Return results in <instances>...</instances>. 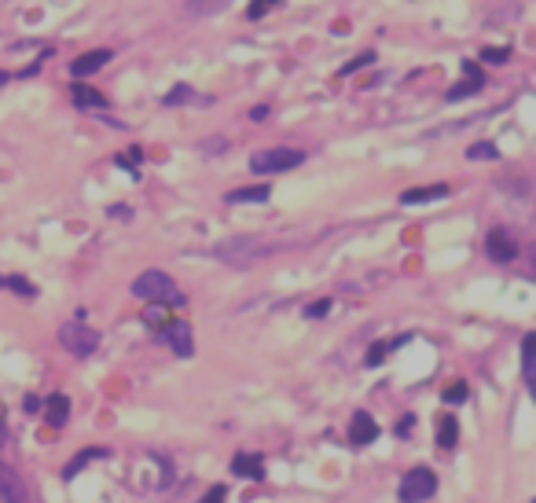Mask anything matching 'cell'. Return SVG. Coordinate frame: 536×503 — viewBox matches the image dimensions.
Here are the masks:
<instances>
[{
  "instance_id": "1",
  "label": "cell",
  "mask_w": 536,
  "mask_h": 503,
  "mask_svg": "<svg viewBox=\"0 0 536 503\" xmlns=\"http://www.w3.org/2000/svg\"><path fill=\"white\" fill-rule=\"evenodd\" d=\"M133 294H136V298H143V301L166 305V309H181V305H184L181 287H176L166 272H158V268H148V272H140V275H136Z\"/></svg>"
},
{
  "instance_id": "2",
  "label": "cell",
  "mask_w": 536,
  "mask_h": 503,
  "mask_svg": "<svg viewBox=\"0 0 536 503\" xmlns=\"http://www.w3.org/2000/svg\"><path fill=\"white\" fill-rule=\"evenodd\" d=\"M272 250H280V242H268V239H257V235H235V239H224L214 247L217 261H228V265H250L257 257H268Z\"/></svg>"
},
{
  "instance_id": "3",
  "label": "cell",
  "mask_w": 536,
  "mask_h": 503,
  "mask_svg": "<svg viewBox=\"0 0 536 503\" xmlns=\"http://www.w3.org/2000/svg\"><path fill=\"white\" fill-rule=\"evenodd\" d=\"M305 162V151L298 148H265L250 158V169L257 176H272V173H290Z\"/></svg>"
},
{
  "instance_id": "4",
  "label": "cell",
  "mask_w": 536,
  "mask_h": 503,
  "mask_svg": "<svg viewBox=\"0 0 536 503\" xmlns=\"http://www.w3.org/2000/svg\"><path fill=\"white\" fill-rule=\"evenodd\" d=\"M59 342H63L67 353H74L77 360H85V356H92L96 349H100V331L85 327L81 320H74V323H63L59 327Z\"/></svg>"
},
{
  "instance_id": "5",
  "label": "cell",
  "mask_w": 536,
  "mask_h": 503,
  "mask_svg": "<svg viewBox=\"0 0 536 503\" xmlns=\"http://www.w3.org/2000/svg\"><path fill=\"white\" fill-rule=\"evenodd\" d=\"M437 492V474L430 466H415L400 478V503H426Z\"/></svg>"
},
{
  "instance_id": "6",
  "label": "cell",
  "mask_w": 536,
  "mask_h": 503,
  "mask_svg": "<svg viewBox=\"0 0 536 503\" xmlns=\"http://www.w3.org/2000/svg\"><path fill=\"white\" fill-rule=\"evenodd\" d=\"M0 503H34L26 481L19 478V470L8 466L4 459H0Z\"/></svg>"
},
{
  "instance_id": "7",
  "label": "cell",
  "mask_w": 536,
  "mask_h": 503,
  "mask_svg": "<svg viewBox=\"0 0 536 503\" xmlns=\"http://www.w3.org/2000/svg\"><path fill=\"white\" fill-rule=\"evenodd\" d=\"M158 342H166L176 356H191L195 353V342H191V327L184 320H169L166 327L158 331Z\"/></svg>"
},
{
  "instance_id": "8",
  "label": "cell",
  "mask_w": 536,
  "mask_h": 503,
  "mask_svg": "<svg viewBox=\"0 0 536 503\" xmlns=\"http://www.w3.org/2000/svg\"><path fill=\"white\" fill-rule=\"evenodd\" d=\"M485 254H489L496 265H507V261L518 257V242H514V235H507L503 228H492L489 239H485Z\"/></svg>"
},
{
  "instance_id": "9",
  "label": "cell",
  "mask_w": 536,
  "mask_h": 503,
  "mask_svg": "<svg viewBox=\"0 0 536 503\" xmlns=\"http://www.w3.org/2000/svg\"><path fill=\"white\" fill-rule=\"evenodd\" d=\"M110 59H115V52H110V48H96V52H85V55H77V59L70 63V74H74V77H89V74H96V70H103Z\"/></svg>"
},
{
  "instance_id": "10",
  "label": "cell",
  "mask_w": 536,
  "mask_h": 503,
  "mask_svg": "<svg viewBox=\"0 0 536 503\" xmlns=\"http://www.w3.org/2000/svg\"><path fill=\"white\" fill-rule=\"evenodd\" d=\"M349 441L356 448H364V445H375L379 441V423L371 419L367 412H356L353 415V426H349Z\"/></svg>"
},
{
  "instance_id": "11",
  "label": "cell",
  "mask_w": 536,
  "mask_h": 503,
  "mask_svg": "<svg viewBox=\"0 0 536 503\" xmlns=\"http://www.w3.org/2000/svg\"><path fill=\"white\" fill-rule=\"evenodd\" d=\"M463 70H466V81H459V85H452L448 89V103H456V100H466V96H474V92H481L485 89V74L474 67V63H463Z\"/></svg>"
},
{
  "instance_id": "12",
  "label": "cell",
  "mask_w": 536,
  "mask_h": 503,
  "mask_svg": "<svg viewBox=\"0 0 536 503\" xmlns=\"http://www.w3.org/2000/svg\"><path fill=\"white\" fill-rule=\"evenodd\" d=\"M448 184H430V188H408L400 195L404 206H422V202H437V199H448Z\"/></svg>"
},
{
  "instance_id": "13",
  "label": "cell",
  "mask_w": 536,
  "mask_h": 503,
  "mask_svg": "<svg viewBox=\"0 0 536 503\" xmlns=\"http://www.w3.org/2000/svg\"><path fill=\"white\" fill-rule=\"evenodd\" d=\"M232 470L239 478H250V481H265V459L261 456H250V452H239L232 459Z\"/></svg>"
},
{
  "instance_id": "14",
  "label": "cell",
  "mask_w": 536,
  "mask_h": 503,
  "mask_svg": "<svg viewBox=\"0 0 536 503\" xmlns=\"http://www.w3.org/2000/svg\"><path fill=\"white\" fill-rule=\"evenodd\" d=\"M70 96H74V107H81V110H103L107 107V100L96 89H89L85 81H74L70 85Z\"/></svg>"
},
{
  "instance_id": "15",
  "label": "cell",
  "mask_w": 536,
  "mask_h": 503,
  "mask_svg": "<svg viewBox=\"0 0 536 503\" xmlns=\"http://www.w3.org/2000/svg\"><path fill=\"white\" fill-rule=\"evenodd\" d=\"M44 419H48V426H67V419H70V400L63 397V393H52L44 404Z\"/></svg>"
},
{
  "instance_id": "16",
  "label": "cell",
  "mask_w": 536,
  "mask_h": 503,
  "mask_svg": "<svg viewBox=\"0 0 536 503\" xmlns=\"http://www.w3.org/2000/svg\"><path fill=\"white\" fill-rule=\"evenodd\" d=\"M107 456V448H100V445H96V448H85V452H77V456L67 463V466H63V481H74L77 478V470H85L92 459H103Z\"/></svg>"
},
{
  "instance_id": "17",
  "label": "cell",
  "mask_w": 536,
  "mask_h": 503,
  "mask_svg": "<svg viewBox=\"0 0 536 503\" xmlns=\"http://www.w3.org/2000/svg\"><path fill=\"white\" fill-rule=\"evenodd\" d=\"M268 184H257V188H235V191H228L224 199H228L232 206H239V202H265L268 199Z\"/></svg>"
},
{
  "instance_id": "18",
  "label": "cell",
  "mask_w": 536,
  "mask_h": 503,
  "mask_svg": "<svg viewBox=\"0 0 536 503\" xmlns=\"http://www.w3.org/2000/svg\"><path fill=\"white\" fill-rule=\"evenodd\" d=\"M456 441H459V423L452 415H445L441 423H437V445H441V448H456Z\"/></svg>"
},
{
  "instance_id": "19",
  "label": "cell",
  "mask_w": 536,
  "mask_h": 503,
  "mask_svg": "<svg viewBox=\"0 0 536 503\" xmlns=\"http://www.w3.org/2000/svg\"><path fill=\"white\" fill-rule=\"evenodd\" d=\"M400 342H408V338H397V342H386V338H382V342H375V346H371V349H367V356H364V364H367V367H379V364H382V360H386V356H389V353H393V349H397Z\"/></svg>"
},
{
  "instance_id": "20",
  "label": "cell",
  "mask_w": 536,
  "mask_h": 503,
  "mask_svg": "<svg viewBox=\"0 0 536 503\" xmlns=\"http://www.w3.org/2000/svg\"><path fill=\"white\" fill-rule=\"evenodd\" d=\"M0 287H8V290H15V294H22V298H34L37 294V287L30 283V280H22V275H0Z\"/></svg>"
},
{
  "instance_id": "21",
  "label": "cell",
  "mask_w": 536,
  "mask_h": 503,
  "mask_svg": "<svg viewBox=\"0 0 536 503\" xmlns=\"http://www.w3.org/2000/svg\"><path fill=\"white\" fill-rule=\"evenodd\" d=\"M466 158H481V162H496L499 158V148H496V143H489V140H481V143H470V148H466Z\"/></svg>"
},
{
  "instance_id": "22",
  "label": "cell",
  "mask_w": 536,
  "mask_h": 503,
  "mask_svg": "<svg viewBox=\"0 0 536 503\" xmlns=\"http://www.w3.org/2000/svg\"><path fill=\"white\" fill-rule=\"evenodd\" d=\"M532 349H536V334H525L522 338V375H525V386H532Z\"/></svg>"
},
{
  "instance_id": "23",
  "label": "cell",
  "mask_w": 536,
  "mask_h": 503,
  "mask_svg": "<svg viewBox=\"0 0 536 503\" xmlns=\"http://www.w3.org/2000/svg\"><path fill=\"white\" fill-rule=\"evenodd\" d=\"M143 323H148V327H166L169 323V316H166V305H155V301H148V309H143Z\"/></svg>"
},
{
  "instance_id": "24",
  "label": "cell",
  "mask_w": 536,
  "mask_h": 503,
  "mask_svg": "<svg viewBox=\"0 0 536 503\" xmlns=\"http://www.w3.org/2000/svg\"><path fill=\"white\" fill-rule=\"evenodd\" d=\"M191 100H195V89L191 85H173L162 103H166V107H181V103H191Z\"/></svg>"
},
{
  "instance_id": "25",
  "label": "cell",
  "mask_w": 536,
  "mask_h": 503,
  "mask_svg": "<svg viewBox=\"0 0 536 503\" xmlns=\"http://www.w3.org/2000/svg\"><path fill=\"white\" fill-rule=\"evenodd\" d=\"M188 4V11H195V15H214V11H221V8H228L232 0H184Z\"/></svg>"
},
{
  "instance_id": "26",
  "label": "cell",
  "mask_w": 536,
  "mask_h": 503,
  "mask_svg": "<svg viewBox=\"0 0 536 503\" xmlns=\"http://www.w3.org/2000/svg\"><path fill=\"white\" fill-rule=\"evenodd\" d=\"M280 0H250V8H247V19L257 22V19H265V11H272Z\"/></svg>"
},
{
  "instance_id": "27",
  "label": "cell",
  "mask_w": 536,
  "mask_h": 503,
  "mask_svg": "<svg viewBox=\"0 0 536 503\" xmlns=\"http://www.w3.org/2000/svg\"><path fill=\"white\" fill-rule=\"evenodd\" d=\"M445 404H463L466 400V382H452V386H445Z\"/></svg>"
},
{
  "instance_id": "28",
  "label": "cell",
  "mask_w": 536,
  "mask_h": 503,
  "mask_svg": "<svg viewBox=\"0 0 536 503\" xmlns=\"http://www.w3.org/2000/svg\"><path fill=\"white\" fill-rule=\"evenodd\" d=\"M331 305H334L331 298H320V301H313V305L305 309V316H308V320H323V316L331 313Z\"/></svg>"
},
{
  "instance_id": "29",
  "label": "cell",
  "mask_w": 536,
  "mask_h": 503,
  "mask_svg": "<svg viewBox=\"0 0 536 503\" xmlns=\"http://www.w3.org/2000/svg\"><path fill=\"white\" fill-rule=\"evenodd\" d=\"M481 59L485 63H507L511 59V48H481Z\"/></svg>"
},
{
  "instance_id": "30",
  "label": "cell",
  "mask_w": 536,
  "mask_h": 503,
  "mask_svg": "<svg viewBox=\"0 0 536 503\" xmlns=\"http://www.w3.org/2000/svg\"><path fill=\"white\" fill-rule=\"evenodd\" d=\"M367 63H375V52H364V55L349 59L346 67H342V77H346V74H353V70H360V67H367Z\"/></svg>"
},
{
  "instance_id": "31",
  "label": "cell",
  "mask_w": 536,
  "mask_h": 503,
  "mask_svg": "<svg viewBox=\"0 0 536 503\" xmlns=\"http://www.w3.org/2000/svg\"><path fill=\"white\" fill-rule=\"evenodd\" d=\"M224 499H228V489H224V485H214V489H209L199 503H224Z\"/></svg>"
},
{
  "instance_id": "32",
  "label": "cell",
  "mask_w": 536,
  "mask_h": 503,
  "mask_svg": "<svg viewBox=\"0 0 536 503\" xmlns=\"http://www.w3.org/2000/svg\"><path fill=\"white\" fill-rule=\"evenodd\" d=\"M136 162H140V148H133V151H129V155H118V166H122V169L129 166V169H133V173H136Z\"/></svg>"
},
{
  "instance_id": "33",
  "label": "cell",
  "mask_w": 536,
  "mask_h": 503,
  "mask_svg": "<svg viewBox=\"0 0 536 503\" xmlns=\"http://www.w3.org/2000/svg\"><path fill=\"white\" fill-rule=\"evenodd\" d=\"M224 148H228V140H221V136H217V140H202V143H199V151H206V155H209V151H224Z\"/></svg>"
},
{
  "instance_id": "34",
  "label": "cell",
  "mask_w": 536,
  "mask_h": 503,
  "mask_svg": "<svg viewBox=\"0 0 536 503\" xmlns=\"http://www.w3.org/2000/svg\"><path fill=\"white\" fill-rule=\"evenodd\" d=\"M8 441V412H4V404H0V445Z\"/></svg>"
},
{
  "instance_id": "35",
  "label": "cell",
  "mask_w": 536,
  "mask_h": 503,
  "mask_svg": "<svg viewBox=\"0 0 536 503\" xmlns=\"http://www.w3.org/2000/svg\"><path fill=\"white\" fill-rule=\"evenodd\" d=\"M412 423H415V415H404V419H400V426H397V433H400V437H408V433H412Z\"/></svg>"
},
{
  "instance_id": "36",
  "label": "cell",
  "mask_w": 536,
  "mask_h": 503,
  "mask_svg": "<svg viewBox=\"0 0 536 503\" xmlns=\"http://www.w3.org/2000/svg\"><path fill=\"white\" fill-rule=\"evenodd\" d=\"M110 217H133V209H129V206H110Z\"/></svg>"
},
{
  "instance_id": "37",
  "label": "cell",
  "mask_w": 536,
  "mask_h": 503,
  "mask_svg": "<svg viewBox=\"0 0 536 503\" xmlns=\"http://www.w3.org/2000/svg\"><path fill=\"white\" fill-rule=\"evenodd\" d=\"M250 118H254V122H265V118H268V107H265V103H261V107H254V110H250Z\"/></svg>"
}]
</instances>
